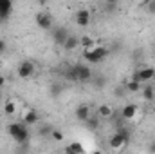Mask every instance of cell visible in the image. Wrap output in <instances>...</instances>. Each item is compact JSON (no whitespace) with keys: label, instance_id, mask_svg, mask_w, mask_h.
Returning a JSON list of instances; mask_svg holds the SVG:
<instances>
[{"label":"cell","instance_id":"5b68a950","mask_svg":"<svg viewBox=\"0 0 155 154\" xmlns=\"http://www.w3.org/2000/svg\"><path fill=\"white\" fill-rule=\"evenodd\" d=\"M36 24H38L40 29H51L52 27V16L45 11H41L36 15Z\"/></svg>","mask_w":155,"mask_h":154},{"label":"cell","instance_id":"d4e9b609","mask_svg":"<svg viewBox=\"0 0 155 154\" xmlns=\"http://www.w3.org/2000/svg\"><path fill=\"white\" fill-rule=\"evenodd\" d=\"M148 151H150V154H155V142H152V143L148 145Z\"/></svg>","mask_w":155,"mask_h":154},{"label":"cell","instance_id":"7402d4cb","mask_svg":"<svg viewBox=\"0 0 155 154\" xmlns=\"http://www.w3.org/2000/svg\"><path fill=\"white\" fill-rule=\"evenodd\" d=\"M87 125H88L90 129H97V127H99V121H97V118H92V116H90V118L87 120Z\"/></svg>","mask_w":155,"mask_h":154},{"label":"cell","instance_id":"277c9868","mask_svg":"<svg viewBox=\"0 0 155 154\" xmlns=\"http://www.w3.org/2000/svg\"><path fill=\"white\" fill-rule=\"evenodd\" d=\"M35 75V64L31 60H24L20 65H18V76L20 78H29Z\"/></svg>","mask_w":155,"mask_h":154},{"label":"cell","instance_id":"484cf974","mask_svg":"<svg viewBox=\"0 0 155 154\" xmlns=\"http://www.w3.org/2000/svg\"><path fill=\"white\" fill-rule=\"evenodd\" d=\"M103 83H105V80H103V78L96 80V85H97V89H101V87H103Z\"/></svg>","mask_w":155,"mask_h":154},{"label":"cell","instance_id":"44dd1931","mask_svg":"<svg viewBox=\"0 0 155 154\" xmlns=\"http://www.w3.org/2000/svg\"><path fill=\"white\" fill-rule=\"evenodd\" d=\"M69 147H71L72 154H81V152H83V147H81V145H79L78 142H72V143H71Z\"/></svg>","mask_w":155,"mask_h":154},{"label":"cell","instance_id":"4fadbf2b","mask_svg":"<svg viewBox=\"0 0 155 154\" xmlns=\"http://www.w3.org/2000/svg\"><path fill=\"white\" fill-rule=\"evenodd\" d=\"M78 45H79V38H78V37H74V35H69L67 42L63 44V49H65V51H74Z\"/></svg>","mask_w":155,"mask_h":154},{"label":"cell","instance_id":"30bf717a","mask_svg":"<svg viewBox=\"0 0 155 154\" xmlns=\"http://www.w3.org/2000/svg\"><path fill=\"white\" fill-rule=\"evenodd\" d=\"M67 38H69V31H67L65 27H58V29L54 31V42H56L58 45L63 47V44L67 42Z\"/></svg>","mask_w":155,"mask_h":154},{"label":"cell","instance_id":"ac0fdd59","mask_svg":"<svg viewBox=\"0 0 155 154\" xmlns=\"http://www.w3.org/2000/svg\"><path fill=\"white\" fill-rule=\"evenodd\" d=\"M124 89L130 91V93H137V91H141V83H137V82H134V80H128L126 85H124Z\"/></svg>","mask_w":155,"mask_h":154},{"label":"cell","instance_id":"cb8c5ba5","mask_svg":"<svg viewBox=\"0 0 155 154\" xmlns=\"http://www.w3.org/2000/svg\"><path fill=\"white\" fill-rule=\"evenodd\" d=\"M5 49H7L5 40H0V54H4V53H5Z\"/></svg>","mask_w":155,"mask_h":154},{"label":"cell","instance_id":"7a4b0ae2","mask_svg":"<svg viewBox=\"0 0 155 154\" xmlns=\"http://www.w3.org/2000/svg\"><path fill=\"white\" fill-rule=\"evenodd\" d=\"M7 132L18 145H25L29 142V131H27L25 123H11L7 127Z\"/></svg>","mask_w":155,"mask_h":154},{"label":"cell","instance_id":"2e32d148","mask_svg":"<svg viewBox=\"0 0 155 154\" xmlns=\"http://www.w3.org/2000/svg\"><path fill=\"white\" fill-rule=\"evenodd\" d=\"M36 120H38L36 111H27V113L24 114V123H25V125H33V123H36Z\"/></svg>","mask_w":155,"mask_h":154},{"label":"cell","instance_id":"8992f818","mask_svg":"<svg viewBox=\"0 0 155 154\" xmlns=\"http://www.w3.org/2000/svg\"><path fill=\"white\" fill-rule=\"evenodd\" d=\"M126 142H128V138H124V136H123V134H119V132L112 134V136L108 138V145H110L114 151H117V149H123V147L126 145Z\"/></svg>","mask_w":155,"mask_h":154},{"label":"cell","instance_id":"ffe728a7","mask_svg":"<svg viewBox=\"0 0 155 154\" xmlns=\"http://www.w3.org/2000/svg\"><path fill=\"white\" fill-rule=\"evenodd\" d=\"M51 136H52V140H54V142H63V132H61V131H58V129H52Z\"/></svg>","mask_w":155,"mask_h":154},{"label":"cell","instance_id":"9c48e42d","mask_svg":"<svg viewBox=\"0 0 155 154\" xmlns=\"http://www.w3.org/2000/svg\"><path fill=\"white\" fill-rule=\"evenodd\" d=\"M90 116H92V111H90V107L87 103H81V105L76 107V118L79 121H87Z\"/></svg>","mask_w":155,"mask_h":154},{"label":"cell","instance_id":"9a60e30c","mask_svg":"<svg viewBox=\"0 0 155 154\" xmlns=\"http://www.w3.org/2000/svg\"><path fill=\"white\" fill-rule=\"evenodd\" d=\"M97 114L101 116V118H110L114 113H112V107H110V105L103 103V105H99V107H97Z\"/></svg>","mask_w":155,"mask_h":154},{"label":"cell","instance_id":"6da1fadb","mask_svg":"<svg viewBox=\"0 0 155 154\" xmlns=\"http://www.w3.org/2000/svg\"><path fill=\"white\" fill-rule=\"evenodd\" d=\"M67 78L71 80H76V82H90L94 75H92V69L88 65H83V64H76L72 65L71 69H67Z\"/></svg>","mask_w":155,"mask_h":154},{"label":"cell","instance_id":"e0dca14e","mask_svg":"<svg viewBox=\"0 0 155 154\" xmlns=\"http://www.w3.org/2000/svg\"><path fill=\"white\" fill-rule=\"evenodd\" d=\"M79 45H83L85 49H92V47H94V40H92V37L85 35V37L79 38Z\"/></svg>","mask_w":155,"mask_h":154},{"label":"cell","instance_id":"52a82bcc","mask_svg":"<svg viewBox=\"0 0 155 154\" xmlns=\"http://www.w3.org/2000/svg\"><path fill=\"white\" fill-rule=\"evenodd\" d=\"M13 11V2L11 0H0V22H5Z\"/></svg>","mask_w":155,"mask_h":154},{"label":"cell","instance_id":"8fae6325","mask_svg":"<svg viewBox=\"0 0 155 154\" xmlns=\"http://www.w3.org/2000/svg\"><path fill=\"white\" fill-rule=\"evenodd\" d=\"M135 114H137V105L135 103H126L121 111V116L124 120H132V118H135Z\"/></svg>","mask_w":155,"mask_h":154},{"label":"cell","instance_id":"4316f807","mask_svg":"<svg viewBox=\"0 0 155 154\" xmlns=\"http://www.w3.org/2000/svg\"><path fill=\"white\" fill-rule=\"evenodd\" d=\"M92 154H101V152H99V151H94V152H92Z\"/></svg>","mask_w":155,"mask_h":154},{"label":"cell","instance_id":"5bb4252c","mask_svg":"<svg viewBox=\"0 0 155 154\" xmlns=\"http://www.w3.org/2000/svg\"><path fill=\"white\" fill-rule=\"evenodd\" d=\"M143 96H144V100H148V102L155 100V87L153 85H146V87H143Z\"/></svg>","mask_w":155,"mask_h":154},{"label":"cell","instance_id":"3957f363","mask_svg":"<svg viewBox=\"0 0 155 154\" xmlns=\"http://www.w3.org/2000/svg\"><path fill=\"white\" fill-rule=\"evenodd\" d=\"M107 56H108V49L103 47V45H94L92 49H87V51H85V58H87V62H90V64H99V62H103Z\"/></svg>","mask_w":155,"mask_h":154},{"label":"cell","instance_id":"7c38bea8","mask_svg":"<svg viewBox=\"0 0 155 154\" xmlns=\"http://www.w3.org/2000/svg\"><path fill=\"white\" fill-rule=\"evenodd\" d=\"M139 75H141V83L143 82H150V80L155 78V69L153 67H144V69L139 71Z\"/></svg>","mask_w":155,"mask_h":154},{"label":"cell","instance_id":"603a6c76","mask_svg":"<svg viewBox=\"0 0 155 154\" xmlns=\"http://www.w3.org/2000/svg\"><path fill=\"white\" fill-rule=\"evenodd\" d=\"M144 7H146V11H148L150 15H155V0L146 2V4H144Z\"/></svg>","mask_w":155,"mask_h":154},{"label":"cell","instance_id":"d6986e66","mask_svg":"<svg viewBox=\"0 0 155 154\" xmlns=\"http://www.w3.org/2000/svg\"><path fill=\"white\" fill-rule=\"evenodd\" d=\"M4 113L7 116H13L16 113V105H15V102H5V105H4Z\"/></svg>","mask_w":155,"mask_h":154},{"label":"cell","instance_id":"ba28073f","mask_svg":"<svg viewBox=\"0 0 155 154\" xmlns=\"http://www.w3.org/2000/svg\"><path fill=\"white\" fill-rule=\"evenodd\" d=\"M76 24L79 27H87L90 24V11L88 9H79L76 13Z\"/></svg>","mask_w":155,"mask_h":154}]
</instances>
